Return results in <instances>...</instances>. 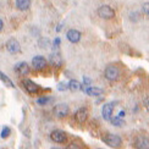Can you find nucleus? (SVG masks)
<instances>
[{"label":"nucleus","mask_w":149,"mask_h":149,"mask_svg":"<svg viewBox=\"0 0 149 149\" xmlns=\"http://www.w3.org/2000/svg\"><path fill=\"white\" fill-rule=\"evenodd\" d=\"M104 76L108 81H111V82H115L120 78V70L119 67L115 65H109L107 66V69L104 71Z\"/></svg>","instance_id":"nucleus-1"},{"label":"nucleus","mask_w":149,"mask_h":149,"mask_svg":"<svg viewBox=\"0 0 149 149\" xmlns=\"http://www.w3.org/2000/svg\"><path fill=\"white\" fill-rule=\"evenodd\" d=\"M70 113V108L69 105L65 104V103H61V104H58L55 105L54 109H53V114L58 117V119H64L69 115Z\"/></svg>","instance_id":"nucleus-2"},{"label":"nucleus","mask_w":149,"mask_h":149,"mask_svg":"<svg viewBox=\"0 0 149 149\" xmlns=\"http://www.w3.org/2000/svg\"><path fill=\"white\" fill-rule=\"evenodd\" d=\"M98 15H99V17H102L103 20H111V18L115 17V11L113 10L111 6L103 5L98 9Z\"/></svg>","instance_id":"nucleus-3"},{"label":"nucleus","mask_w":149,"mask_h":149,"mask_svg":"<svg viewBox=\"0 0 149 149\" xmlns=\"http://www.w3.org/2000/svg\"><path fill=\"white\" fill-rule=\"evenodd\" d=\"M105 143H107L109 147L117 148V147H121L122 139H121L120 136H117L115 133H109L107 137H105Z\"/></svg>","instance_id":"nucleus-4"},{"label":"nucleus","mask_w":149,"mask_h":149,"mask_svg":"<svg viewBox=\"0 0 149 149\" xmlns=\"http://www.w3.org/2000/svg\"><path fill=\"white\" fill-rule=\"evenodd\" d=\"M22 86L24 87V89H26L29 94H36V93H38L40 89V86H38L37 83H34L32 79H28V78L22 81Z\"/></svg>","instance_id":"nucleus-5"},{"label":"nucleus","mask_w":149,"mask_h":149,"mask_svg":"<svg viewBox=\"0 0 149 149\" xmlns=\"http://www.w3.org/2000/svg\"><path fill=\"white\" fill-rule=\"evenodd\" d=\"M50 138L53 142L58 144H63L67 141V134L64 131H60V130H55L50 133Z\"/></svg>","instance_id":"nucleus-6"},{"label":"nucleus","mask_w":149,"mask_h":149,"mask_svg":"<svg viewBox=\"0 0 149 149\" xmlns=\"http://www.w3.org/2000/svg\"><path fill=\"white\" fill-rule=\"evenodd\" d=\"M47 60L40 56V55H37V56H34L32 59V67L34 70L37 71H42V70H44L45 67H47Z\"/></svg>","instance_id":"nucleus-7"},{"label":"nucleus","mask_w":149,"mask_h":149,"mask_svg":"<svg viewBox=\"0 0 149 149\" xmlns=\"http://www.w3.org/2000/svg\"><path fill=\"white\" fill-rule=\"evenodd\" d=\"M88 115L89 111L87 108H79L76 113H74V120L78 123H84L87 120H88Z\"/></svg>","instance_id":"nucleus-8"},{"label":"nucleus","mask_w":149,"mask_h":149,"mask_svg":"<svg viewBox=\"0 0 149 149\" xmlns=\"http://www.w3.org/2000/svg\"><path fill=\"white\" fill-rule=\"evenodd\" d=\"M6 50H8L10 54H17V53H20L21 50V45H20V43H18V40L14 39V38H11L9 39L8 42H6Z\"/></svg>","instance_id":"nucleus-9"},{"label":"nucleus","mask_w":149,"mask_h":149,"mask_svg":"<svg viewBox=\"0 0 149 149\" xmlns=\"http://www.w3.org/2000/svg\"><path fill=\"white\" fill-rule=\"evenodd\" d=\"M113 111H114V104L113 103H108V104L103 105V109H102L103 119L105 121H109L111 117H113Z\"/></svg>","instance_id":"nucleus-10"},{"label":"nucleus","mask_w":149,"mask_h":149,"mask_svg":"<svg viewBox=\"0 0 149 149\" xmlns=\"http://www.w3.org/2000/svg\"><path fill=\"white\" fill-rule=\"evenodd\" d=\"M15 71H16L18 74H21V76H26V74L29 73V66H28L27 63L22 61V63L16 64V66H15Z\"/></svg>","instance_id":"nucleus-11"},{"label":"nucleus","mask_w":149,"mask_h":149,"mask_svg":"<svg viewBox=\"0 0 149 149\" xmlns=\"http://www.w3.org/2000/svg\"><path fill=\"white\" fill-rule=\"evenodd\" d=\"M66 37H67V40L69 42L76 44V43H78L79 39H81V33L78 32L77 29H70V31H67Z\"/></svg>","instance_id":"nucleus-12"},{"label":"nucleus","mask_w":149,"mask_h":149,"mask_svg":"<svg viewBox=\"0 0 149 149\" xmlns=\"http://www.w3.org/2000/svg\"><path fill=\"white\" fill-rule=\"evenodd\" d=\"M83 91L87 95H91V97H99L104 93V91L102 88H98V87H89V86H87V88H84Z\"/></svg>","instance_id":"nucleus-13"},{"label":"nucleus","mask_w":149,"mask_h":149,"mask_svg":"<svg viewBox=\"0 0 149 149\" xmlns=\"http://www.w3.org/2000/svg\"><path fill=\"white\" fill-rule=\"evenodd\" d=\"M16 8L21 11H26L31 6V0H16Z\"/></svg>","instance_id":"nucleus-14"},{"label":"nucleus","mask_w":149,"mask_h":149,"mask_svg":"<svg viewBox=\"0 0 149 149\" xmlns=\"http://www.w3.org/2000/svg\"><path fill=\"white\" fill-rule=\"evenodd\" d=\"M136 147L141 148V149H147V148L149 147V141H148V138H146V137H139V138H137V141H136Z\"/></svg>","instance_id":"nucleus-15"},{"label":"nucleus","mask_w":149,"mask_h":149,"mask_svg":"<svg viewBox=\"0 0 149 149\" xmlns=\"http://www.w3.org/2000/svg\"><path fill=\"white\" fill-rule=\"evenodd\" d=\"M67 88H70V91H72V92H76V91L82 89L83 87H82V84L78 82V81H76V79H71L70 82H69V84H67Z\"/></svg>","instance_id":"nucleus-16"},{"label":"nucleus","mask_w":149,"mask_h":149,"mask_svg":"<svg viewBox=\"0 0 149 149\" xmlns=\"http://www.w3.org/2000/svg\"><path fill=\"white\" fill-rule=\"evenodd\" d=\"M109 121L111 122V125H114V126H116V127H122V126H125V125H126L125 120H123L122 117H120V116L111 117V119H110Z\"/></svg>","instance_id":"nucleus-17"},{"label":"nucleus","mask_w":149,"mask_h":149,"mask_svg":"<svg viewBox=\"0 0 149 149\" xmlns=\"http://www.w3.org/2000/svg\"><path fill=\"white\" fill-rule=\"evenodd\" d=\"M0 79H1L3 82H4L6 86H8V87H11V88H15L14 82H12V81H11L8 76H6V74H5L4 72H1V71H0Z\"/></svg>","instance_id":"nucleus-18"},{"label":"nucleus","mask_w":149,"mask_h":149,"mask_svg":"<svg viewBox=\"0 0 149 149\" xmlns=\"http://www.w3.org/2000/svg\"><path fill=\"white\" fill-rule=\"evenodd\" d=\"M60 61H61V59H60V54H58V53L52 54V56H50V63H52L53 65H55V66L60 65Z\"/></svg>","instance_id":"nucleus-19"},{"label":"nucleus","mask_w":149,"mask_h":149,"mask_svg":"<svg viewBox=\"0 0 149 149\" xmlns=\"http://www.w3.org/2000/svg\"><path fill=\"white\" fill-rule=\"evenodd\" d=\"M11 134V130H10V127H8V126H4L3 127V130H1V133H0V136H1V138H8L9 136Z\"/></svg>","instance_id":"nucleus-20"},{"label":"nucleus","mask_w":149,"mask_h":149,"mask_svg":"<svg viewBox=\"0 0 149 149\" xmlns=\"http://www.w3.org/2000/svg\"><path fill=\"white\" fill-rule=\"evenodd\" d=\"M49 102H50V98H49V97H42V98H38V99H37V104H38V105H42V107L47 105Z\"/></svg>","instance_id":"nucleus-21"},{"label":"nucleus","mask_w":149,"mask_h":149,"mask_svg":"<svg viewBox=\"0 0 149 149\" xmlns=\"http://www.w3.org/2000/svg\"><path fill=\"white\" fill-rule=\"evenodd\" d=\"M60 44H61V39L58 37V38H55V40H54V43H53V48H54V49H56Z\"/></svg>","instance_id":"nucleus-22"},{"label":"nucleus","mask_w":149,"mask_h":149,"mask_svg":"<svg viewBox=\"0 0 149 149\" xmlns=\"http://www.w3.org/2000/svg\"><path fill=\"white\" fill-rule=\"evenodd\" d=\"M83 82H84L86 86H91V84H92V79L88 78L87 76H83Z\"/></svg>","instance_id":"nucleus-23"},{"label":"nucleus","mask_w":149,"mask_h":149,"mask_svg":"<svg viewBox=\"0 0 149 149\" xmlns=\"http://www.w3.org/2000/svg\"><path fill=\"white\" fill-rule=\"evenodd\" d=\"M143 12H144L146 15L149 14V4H148V3H146V4L143 5Z\"/></svg>","instance_id":"nucleus-24"},{"label":"nucleus","mask_w":149,"mask_h":149,"mask_svg":"<svg viewBox=\"0 0 149 149\" xmlns=\"http://www.w3.org/2000/svg\"><path fill=\"white\" fill-rule=\"evenodd\" d=\"M66 88H67V87H65V83H63V82L59 83V86H58V89L59 91H65Z\"/></svg>","instance_id":"nucleus-25"},{"label":"nucleus","mask_w":149,"mask_h":149,"mask_svg":"<svg viewBox=\"0 0 149 149\" xmlns=\"http://www.w3.org/2000/svg\"><path fill=\"white\" fill-rule=\"evenodd\" d=\"M3 28H4V22H3L1 20H0V32L3 31Z\"/></svg>","instance_id":"nucleus-26"},{"label":"nucleus","mask_w":149,"mask_h":149,"mask_svg":"<svg viewBox=\"0 0 149 149\" xmlns=\"http://www.w3.org/2000/svg\"><path fill=\"white\" fill-rule=\"evenodd\" d=\"M61 29H63V24H59V26H58V28H56V32H60Z\"/></svg>","instance_id":"nucleus-27"},{"label":"nucleus","mask_w":149,"mask_h":149,"mask_svg":"<svg viewBox=\"0 0 149 149\" xmlns=\"http://www.w3.org/2000/svg\"><path fill=\"white\" fill-rule=\"evenodd\" d=\"M119 116H120V117H123V116H125V111H120V113H119Z\"/></svg>","instance_id":"nucleus-28"}]
</instances>
